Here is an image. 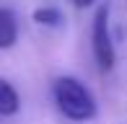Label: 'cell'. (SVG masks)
<instances>
[{"instance_id": "obj_1", "label": "cell", "mask_w": 127, "mask_h": 124, "mask_svg": "<svg viewBox=\"0 0 127 124\" xmlns=\"http://www.w3.org/2000/svg\"><path fill=\"white\" fill-rule=\"evenodd\" d=\"M52 96L57 109L73 122H88L96 116V98L78 78H57L52 85Z\"/></svg>"}, {"instance_id": "obj_4", "label": "cell", "mask_w": 127, "mask_h": 124, "mask_svg": "<svg viewBox=\"0 0 127 124\" xmlns=\"http://www.w3.org/2000/svg\"><path fill=\"white\" fill-rule=\"evenodd\" d=\"M18 109H21L18 91L8 80H0V116H13Z\"/></svg>"}, {"instance_id": "obj_5", "label": "cell", "mask_w": 127, "mask_h": 124, "mask_svg": "<svg viewBox=\"0 0 127 124\" xmlns=\"http://www.w3.org/2000/svg\"><path fill=\"white\" fill-rule=\"evenodd\" d=\"M34 21L42 26H60L62 23V13L57 8H36L34 10Z\"/></svg>"}, {"instance_id": "obj_3", "label": "cell", "mask_w": 127, "mask_h": 124, "mask_svg": "<svg viewBox=\"0 0 127 124\" xmlns=\"http://www.w3.org/2000/svg\"><path fill=\"white\" fill-rule=\"evenodd\" d=\"M18 39V21L16 13L8 8H0V49H10Z\"/></svg>"}, {"instance_id": "obj_2", "label": "cell", "mask_w": 127, "mask_h": 124, "mask_svg": "<svg viewBox=\"0 0 127 124\" xmlns=\"http://www.w3.org/2000/svg\"><path fill=\"white\" fill-rule=\"evenodd\" d=\"M91 41H94V57L99 62L104 72L114 67L117 52H114V41L109 34V5H101L94 16V31H91Z\"/></svg>"}, {"instance_id": "obj_6", "label": "cell", "mask_w": 127, "mask_h": 124, "mask_svg": "<svg viewBox=\"0 0 127 124\" xmlns=\"http://www.w3.org/2000/svg\"><path fill=\"white\" fill-rule=\"evenodd\" d=\"M91 3H94V0H73V5H78V8H88Z\"/></svg>"}]
</instances>
